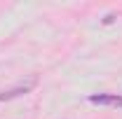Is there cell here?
Returning <instances> with one entry per match:
<instances>
[{"label": "cell", "instance_id": "1", "mask_svg": "<svg viewBox=\"0 0 122 119\" xmlns=\"http://www.w3.org/2000/svg\"><path fill=\"white\" fill-rule=\"evenodd\" d=\"M33 87H35V79H30V82L21 84V87H14V89H10V91H2V93H0V101H12V98H19V96L28 93Z\"/></svg>", "mask_w": 122, "mask_h": 119}, {"label": "cell", "instance_id": "2", "mask_svg": "<svg viewBox=\"0 0 122 119\" xmlns=\"http://www.w3.org/2000/svg\"><path fill=\"white\" fill-rule=\"evenodd\" d=\"M89 103L94 105H120L122 98L117 96V93H96V96H89Z\"/></svg>", "mask_w": 122, "mask_h": 119}, {"label": "cell", "instance_id": "3", "mask_svg": "<svg viewBox=\"0 0 122 119\" xmlns=\"http://www.w3.org/2000/svg\"><path fill=\"white\" fill-rule=\"evenodd\" d=\"M115 21V14H106V19H103V23H113Z\"/></svg>", "mask_w": 122, "mask_h": 119}, {"label": "cell", "instance_id": "4", "mask_svg": "<svg viewBox=\"0 0 122 119\" xmlns=\"http://www.w3.org/2000/svg\"><path fill=\"white\" fill-rule=\"evenodd\" d=\"M120 105H122V103H120Z\"/></svg>", "mask_w": 122, "mask_h": 119}]
</instances>
